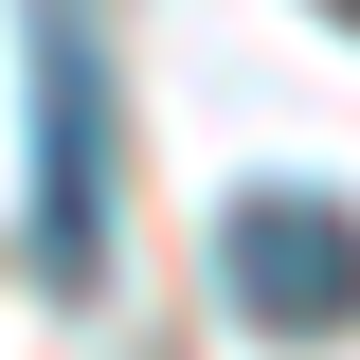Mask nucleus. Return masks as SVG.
Listing matches in <instances>:
<instances>
[{
    "label": "nucleus",
    "mask_w": 360,
    "mask_h": 360,
    "mask_svg": "<svg viewBox=\"0 0 360 360\" xmlns=\"http://www.w3.org/2000/svg\"><path fill=\"white\" fill-rule=\"evenodd\" d=\"M37 270L108 288V54L72 37V0H37Z\"/></svg>",
    "instance_id": "f257e3e1"
},
{
    "label": "nucleus",
    "mask_w": 360,
    "mask_h": 360,
    "mask_svg": "<svg viewBox=\"0 0 360 360\" xmlns=\"http://www.w3.org/2000/svg\"><path fill=\"white\" fill-rule=\"evenodd\" d=\"M217 288H234V324H270V342H324V324H360V217L307 198V180H270V198L217 217Z\"/></svg>",
    "instance_id": "f03ea898"
},
{
    "label": "nucleus",
    "mask_w": 360,
    "mask_h": 360,
    "mask_svg": "<svg viewBox=\"0 0 360 360\" xmlns=\"http://www.w3.org/2000/svg\"><path fill=\"white\" fill-rule=\"evenodd\" d=\"M324 18H360V0H324Z\"/></svg>",
    "instance_id": "7ed1b4c3"
}]
</instances>
